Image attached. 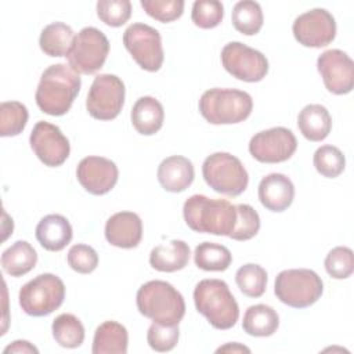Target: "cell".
<instances>
[{
	"mask_svg": "<svg viewBox=\"0 0 354 354\" xmlns=\"http://www.w3.org/2000/svg\"><path fill=\"white\" fill-rule=\"evenodd\" d=\"M80 86V76L75 69L71 68V65H50L41 73L37 84L35 94L36 104L40 111L47 115H65L79 94Z\"/></svg>",
	"mask_w": 354,
	"mask_h": 354,
	"instance_id": "cell-1",
	"label": "cell"
},
{
	"mask_svg": "<svg viewBox=\"0 0 354 354\" xmlns=\"http://www.w3.org/2000/svg\"><path fill=\"white\" fill-rule=\"evenodd\" d=\"M183 216L192 231L228 236L235 227L236 209L225 199L196 194L185 201Z\"/></svg>",
	"mask_w": 354,
	"mask_h": 354,
	"instance_id": "cell-2",
	"label": "cell"
},
{
	"mask_svg": "<svg viewBox=\"0 0 354 354\" xmlns=\"http://www.w3.org/2000/svg\"><path fill=\"white\" fill-rule=\"evenodd\" d=\"M194 303L216 329H230L239 318V307L228 285L221 279H202L194 289Z\"/></svg>",
	"mask_w": 354,
	"mask_h": 354,
	"instance_id": "cell-3",
	"label": "cell"
},
{
	"mask_svg": "<svg viewBox=\"0 0 354 354\" xmlns=\"http://www.w3.org/2000/svg\"><path fill=\"white\" fill-rule=\"evenodd\" d=\"M138 311L160 324L178 325L185 314V301L183 295L166 281H149L137 292Z\"/></svg>",
	"mask_w": 354,
	"mask_h": 354,
	"instance_id": "cell-4",
	"label": "cell"
},
{
	"mask_svg": "<svg viewBox=\"0 0 354 354\" xmlns=\"http://www.w3.org/2000/svg\"><path fill=\"white\" fill-rule=\"evenodd\" d=\"M253 109L250 94L236 88H210L199 100L201 115L212 124L243 122Z\"/></svg>",
	"mask_w": 354,
	"mask_h": 354,
	"instance_id": "cell-5",
	"label": "cell"
},
{
	"mask_svg": "<svg viewBox=\"0 0 354 354\" xmlns=\"http://www.w3.org/2000/svg\"><path fill=\"white\" fill-rule=\"evenodd\" d=\"M322 292V279L313 270H283L275 278V296L279 301L293 308H306L313 306L321 297Z\"/></svg>",
	"mask_w": 354,
	"mask_h": 354,
	"instance_id": "cell-6",
	"label": "cell"
},
{
	"mask_svg": "<svg viewBox=\"0 0 354 354\" xmlns=\"http://www.w3.org/2000/svg\"><path fill=\"white\" fill-rule=\"evenodd\" d=\"M206 184L216 192L228 196L241 195L249 183V176L242 162L228 152H214L202 165Z\"/></svg>",
	"mask_w": 354,
	"mask_h": 354,
	"instance_id": "cell-7",
	"label": "cell"
},
{
	"mask_svg": "<svg viewBox=\"0 0 354 354\" xmlns=\"http://www.w3.org/2000/svg\"><path fill=\"white\" fill-rule=\"evenodd\" d=\"M65 299V285L54 274L46 272L26 282L19 290V306L32 317H44L55 311Z\"/></svg>",
	"mask_w": 354,
	"mask_h": 354,
	"instance_id": "cell-8",
	"label": "cell"
},
{
	"mask_svg": "<svg viewBox=\"0 0 354 354\" xmlns=\"http://www.w3.org/2000/svg\"><path fill=\"white\" fill-rule=\"evenodd\" d=\"M108 53L109 41L106 36L100 29L87 26L75 36L68 61L77 73L91 75L102 68Z\"/></svg>",
	"mask_w": 354,
	"mask_h": 354,
	"instance_id": "cell-9",
	"label": "cell"
},
{
	"mask_svg": "<svg viewBox=\"0 0 354 354\" xmlns=\"http://www.w3.org/2000/svg\"><path fill=\"white\" fill-rule=\"evenodd\" d=\"M123 44L133 59L145 71L156 72L163 64L160 33L147 24H131L123 33Z\"/></svg>",
	"mask_w": 354,
	"mask_h": 354,
	"instance_id": "cell-10",
	"label": "cell"
},
{
	"mask_svg": "<svg viewBox=\"0 0 354 354\" xmlns=\"http://www.w3.org/2000/svg\"><path fill=\"white\" fill-rule=\"evenodd\" d=\"M124 104V84L111 73L98 75L87 94L86 108L88 113L98 120L115 119Z\"/></svg>",
	"mask_w": 354,
	"mask_h": 354,
	"instance_id": "cell-11",
	"label": "cell"
},
{
	"mask_svg": "<svg viewBox=\"0 0 354 354\" xmlns=\"http://www.w3.org/2000/svg\"><path fill=\"white\" fill-rule=\"evenodd\" d=\"M221 64L230 75L249 83L263 80L268 72L266 55L241 41H231L223 47Z\"/></svg>",
	"mask_w": 354,
	"mask_h": 354,
	"instance_id": "cell-12",
	"label": "cell"
},
{
	"mask_svg": "<svg viewBox=\"0 0 354 354\" xmlns=\"http://www.w3.org/2000/svg\"><path fill=\"white\" fill-rule=\"evenodd\" d=\"M295 134L286 127H272L256 133L249 141L250 155L261 163H281L296 151Z\"/></svg>",
	"mask_w": 354,
	"mask_h": 354,
	"instance_id": "cell-13",
	"label": "cell"
},
{
	"mask_svg": "<svg viewBox=\"0 0 354 354\" xmlns=\"http://www.w3.org/2000/svg\"><path fill=\"white\" fill-rule=\"evenodd\" d=\"M295 39L304 47H325L336 36L333 15L325 8H313L299 15L292 26Z\"/></svg>",
	"mask_w": 354,
	"mask_h": 354,
	"instance_id": "cell-14",
	"label": "cell"
},
{
	"mask_svg": "<svg viewBox=\"0 0 354 354\" xmlns=\"http://www.w3.org/2000/svg\"><path fill=\"white\" fill-rule=\"evenodd\" d=\"M30 147L41 163L50 167L61 166L69 156L71 145L58 126L40 120L35 124L30 137Z\"/></svg>",
	"mask_w": 354,
	"mask_h": 354,
	"instance_id": "cell-15",
	"label": "cell"
},
{
	"mask_svg": "<svg viewBox=\"0 0 354 354\" xmlns=\"http://www.w3.org/2000/svg\"><path fill=\"white\" fill-rule=\"evenodd\" d=\"M317 69L326 90L336 95L347 94L354 87V62L342 50L324 51L317 59Z\"/></svg>",
	"mask_w": 354,
	"mask_h": 354,
	"instance_id": "cell-16",
	"label": "cell"
},
{
	"mask_svg": "<svg viewBox=\"0 0 354 354\" xmlns=\"http://www.w3.org/2000/svg\"><path fill=\"white\" fill-rule=\"evenodd\" d=\"M76 177L80 185L93 195L108 194L118 183V166L102 156H86L76 169Z\"/></svg>",
	"mask_w": 354,
	"mask_h": 354,
	"instance_id": "cell-17",
	"label": "cell"
},
{
	"mask_svg": "<svg viewBox=\"0 0 354 354\" xmlns=\"http://www.w3.org/2000/svg\"><path fill=\"white\" fill-rule=\"evenodd\" d=\"M105 238L116 248H136L142 238V221L140 216L133 212L112 214L105 224Z\"/></svg>",
	"mask_w": 354,
	"mask_h": 354,
	"instance_id": "cell-18",
	"label": "cell"
},
{
	"mask_svg": "<svg viewBox=\"0 0 354 354\" xmlns=\"http://www.w3.org/2000/svg\"><path fill=\"white\" fill-rule=\"evenodd\" d=\"M295 198V185L282 173H271L261 178L259 184L260 203L271 212L286 210Z\"/></svg>",
	"mask_w": 354,
	"mask_h": 354,
	"instance_id": "cell-19",
	"label": "cell"
},
{
	"mask_svg": "<svg viewBox=\"0 0 354 354\" xmlns=\"http://www.w3.org/2000/svg\"><path fill=\"white\" fill-rule=\"evenodd\" d=\"M194 177L192 162L185 156H169L158 167V181L169 192H183L192 184Z\"/></svg>",
	"mask_w": 354,
	"mask_h": 354,
	"instance_id": "cell-20",
	"label": "cell"
},
{
	"mask_svg": "<svg viewBox=\"0 0 354 354\" xmlns=\"http://www.w3.org/2000/svg\"><path fill=\"white\" fill-rule=\"evenodd\" d=\"M36 239L50 252L62 250L72 239V227L61 214L44 216L36 225Z\"/></svg>",
	"mask_w": 354,
	"mask_h": 354,
	"instance_id": "cell-21",
	"label": "cell"
},
{
	"mask_svg": "<svg viewBox=\"0 0 354 354\" xmlns=\"http://www.w3.org/2000/svg\"><path fill=\"white\" fill-rule=\"evenodd\" d=\"M189 246L184 241L173 239L155 246L149 253V264L162 272L183 270L189 260Z\"/></svg>",
	"mask_w": 354,
	"mask_h": 354,
	"instance_id": "cell-22",
	"label": "cell"
},
{
	"mask_svg": "<svg viewBox=\"0 0 354 354\" xmlns=\"http://www.w3.org/2000/svg\"><path fill=\"white\" fill-rule=\"evenodd\" d=\"M297 126L304 138L318 142L329 136L332 129V118L324 105L310 104L299 112Z\"/></svg>",
	"mask_w": 354,
	"mask_h": 354,
	"instance_id": "cell-23",
	"label": "cell"
},
{
	"mask_svg": "<svg viewBox=\"0 0 354 354\" xmlns=\"http://www.w3.org/2000/svg\"><path fill=\"white\" fill-rule=\"evenodd\" d=\"M165 111L162 104L149 95L136 101L131 109L133 127L142 136H152L163 126Z\"/></svg>",
	"mask_w": 354,
	"mask_h": 354,
	"instance_id": "cell-24",
	"label": "cell"
},
{
	"mask_svg": "<svg viewBox=\"0 0 354 354\" xmlns=\"http://www.w3.org/2000/svg\"><path fill=\"white\" fill-rule=\"evenodd\" d=\"M127 344V329L116 321H105L95 329L93 354H126Z\"/></svg>",
	"mask_w": 354,
	"mask_h": 354,
	"instance_id": "cell-25",
	"label": "cell"
},
{
	"mask_svg": "<svg viewBox=\"0 0 354 354\" xmlns=\"http://www.w3.org/2000/svg\"><path fill=\"white\" fill-rule=\"evenodd\" d=\"M279 326V317L277 311L266 304H254L250 306L245 314L242 321L243 330L256 337H267L277 332Z\"/></svg>",
	"mask_w": 354,
	"mask_h": 354,
	"instance_id": "cell-26",
	"label": "cell"
},
{
	"mask_svg": "<svg viewBox=\"0 0 354 354\" xmlns=\"http://www.w3.org/2000/svg\"><path fill=\"white\" fill-rule=\"evenodd\" d=\"M75 40L72 28L64 22L47 25L39 39L41 51L48 57H68Z\"/></svg>",
	"mask_w": 354,
	"mask_h": 354,
	"instance_id": "cell-27",
	"label": "cell"
},
{
	"mask_svg": "<svg viewBox=\"0 0 354 354\" xmlns=\"http://www.w3.org/2000/svg\"><path fill=\"white\" fill-rule=\"evenodd\" d=\"M37 261V253L26 241H17L1 254V267L11 277H22L32 271Z\"/></svg>",
	"mask_w": 354,
	"mask_h": 354,
	"instance_id": "cell-28",
	"label": "cell"
},
{
	"mask_svg": "<svg viewBox=\"0 0 354 354\" xmlns=\"http://www.w3.org/2000/svg\"><path fill=\"white\" fill-rule=\"evenodd\" d=\"M194 260L198 268L205 271H224L232 261V254L224 245L202 242L195 248Z\"/></svg>",
	"mask_w": 354,
	"mask_h": 354,
	"instance_id": "cell-29",
	"label": "cell"
},
{
	"mask_svg": "<svg viewBox=\"0 0 354 354\" xmlns=\"http://www.w3.org/2000/svg\"><path fill=\"white\" fill-rule=\"evenodd\" d=\"M55 342L65 348H76L84 340V326L73 314H59L51 325Z\"/></svg>",
	"mask_w": 354,
	"mask_h": 354,
	"instance_id": "cell-30",
	"label": "cell"
},
{
	"mask_svg": "<svg viewBox=\"0 0 354 354\" xmlns=\"http://www.w3.org/2000/svg\"><path fill=\"white\" fill-rule=\"evenodd\" d=\"M231 19L238 32L252 36L259 33L263 26V11L257 1L242 0L234 6Z\"/></svg>",
	"mask_w": 354,
	"mask_h": 354,
	"instance_id": "cell-31",
	"label": "cell"
},
{
	"mask_svg": "<svg viewBox=\"0 0 354 354\" xmlns=\"http://www.w3.org/2000/svg\"><path fill=\"white\" fill-rule=\"evenodd\" d=\"M235 282L245 296L260 297L266 292L267 272L261 266L248 263L238 268L235 274Z\"/></svg>",
	"mask_w": 354,
	"mask_h": 354,
	"instance_id": "cell-32",
	"label": "cell"
},
{
	"mask_svg": "<svg viewBox=\"0 0 354 354\" xmlns=\"http://www.w3.org/2000/svg\"><path fill=\"white\" fill-rule=\"evenodd\" d=\"M28 109L22 102L4 101L0 105V136L14 137L22 133L28 122Z\"/></svg>",
	"mask_w": 354,
	"mask_h": 354,
	"instance_id": "cell-33",
	"label": "cell"
},
{
	"mask_svg": "<svg viewBox=\"0 0 354 354\" xmlns=\"http://www.w3.org/2000/svg\"><path fill=\"white\" fill-rule=\"evenodd\" d=\"M314 166L319 174L328 178L337 177L346 166L343 152L333 145H322L314 152Z\"/></svg>",
	"mask_w": 354,
	"mask_h": 354,
	"instance_id": "cell-34",
	"label": "cell"
},
{
	"mask_svg": "<svg viewBox=\"0 0 354 354\" xmlns=\"http://www.w3.org/2000/svg\"><path fill=\"white\" fill-rule=\"evenodd\" d=\"M236 221L235 227L228 235L235 241L252 239L260 230L259 213L250 205H236Z\"/></svg>",
	"mask_w": 354,
	"mask_h": 354,
	"instance_id": "cell-35",
	"label": "cell"
},
{
	"mask_svg": "<svg viewBox=\"0 0 354 354\" xmlns=\"http://www.w3.org/2000/svg\"><path fill=\"white\" fill-rule=\"evenodd\" d=\"M325 270L335 279L348 278L354 271V254L347 246L333 248L325 257Z\"/></svg>",
	"mask_w": 354,
	"mask_h": 354,
	"instance_id": "cell-36",
	"label": "cell"
},
{
	"mask_svg": "<svg viewBox=\"0 0 354 354\" xmlns=\"http://www.w3.org/2000/svg\"><path fill=\"white\" fill-rule=\"evenodd\" d=\"M224 17V7L217 0H196L192 6V22L202 29L216 28Z\"/></svg>",
	"mask_w": 354,
	"mask_h": 354,
	"instance_id": "cell-37",
	"label": "cell"
},
{
	"mask_svg": "<svg viewBox=\"0 0 354 354\" xmlns=\"http://www.w3.org/2000/svg\"><path fill=\"white\" fill-rule=\"evenodd\" d=\"M180 337L178 325H166L160 322H152L147 332V342L155 351L165 353L176 347Z\"/></svg>",
	"mask_w": 354,
	"mask_h": 354,
	"instance_id": "cell-38",
	"label": "cell"
},
{
	"mask_svg": "<svg viewBox=\"0 0 354 354\" xmlns=\"http://www.w3.org/2000/svg\"><path fill=\"white\" fill-rule=\"evenodd\" d=\"M97 15L108 26H122L131 15V3L129 0H100Z\"/></svg>",
	"mask_w": 354,
	"mask_h": 354,
	"instance_id": "cell-39",
	"label": "cell"
},
{
	"mask_svg": "<svg viewBox=\"0 0 354 354\" xmlns=\"http://www.w3.org/2000/svg\"><path fill=\"white\" fill-rule=\"evenodd\" d=\"M144 11L159 22H171L183 15V0H141Z\"/></svg>",
	"mask_w": 354,
	"mask_h": 354,
	"instance_id": "cell-40",
	"label": "cell"
},
{
	"mask_svg": "<svg viewBox=\"0 0 354 354\" xmlns=\"http://www.w3.org/2000/svg\"><path fill=\"white\" fill-rule=\"evenodd\" d=\"M68 264L79 274H90L98 266V254L91 246L77 243L68 252Z\"/></svg>",
	"mask_w": 354,
	"mask_h": 354,
	"instance_id": "cell-41",
	"label": "cell"
},
{
	"mask_svg": "<svg viewBox=\"0 0 354 354\" xmlns=\"http://www.w3.org/2000/svg\"><path fill=\"white\" fill-rule=\"evenodd\" d=\"M8 353H39V350L26 340H15L4 348V354Z\"/></svg>",
	"mask_w": 354,
	"mask_h": 354,
	"instance_id": "cell-42",
	"label": "cell"
},
{
	"mask_svg": "<svg viewBox=\"0 0 354 354\" xmlns=\"http://www.w3.org/2000/svg\"><path fill=\"white\" fill-rule=\"evenodd\" d=\"M216 351L217 353H230V351H232V353H243V351L250 353V348H248L246 346H242L239 343H228L223 347H218Z\"/></svg>",
	"mask_w": 354,
	"mask_h": 354,
	"instance_id": "cell-43",
	"label": "cell"
}]
</instances>
